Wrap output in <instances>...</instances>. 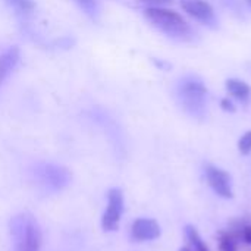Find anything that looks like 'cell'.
<instances>
[{
	"label": "cell",
	"mask_w": 251,
	"mask_h": 251,
	"mask_svg": "<svg viewBox=\"0 0 251 251\" xmlns=\"http://www.w3.org/2000/svg\"><path fill=\"white\" fill-rule=\"evenodd\" d=\"M226 90H228V93L234 99H237L241 103H246L251 96L250 85L246 81L238 79V78H229V79H226Z\"/></svg>",
	"instance_id": "10"
},
{
	"label": "cell",
	"mask_w": 251,
	"mask_h": 251,
	"mask_svg": "<svg viewBox=\"0 0 251 251\" xmlns=\"http://www.w3.org/2000/svg\"><path fill=\"white\" fill-rule=\"evenodd\" d=\"M246 3H247L249 6H251V0H246Z\"/></svg>",
	"instance_id": "20"
},
{
	"label": "cell",
	"mask_w": 251,
	"mask_h": 251,
	"mask_svg": "<svg viewBox=\"0 0 251 251\" xmlns=\"http://www.w3.org/2000/svg\"><path fill=\"white\" fill-rule=\"evenodd\" d=\"M149 6H166L169 3H172V0H140Z\"/></svg>",
	"instance_id": "17"
},
{
	"label": "cell",
	"mask_w": 251,
	"mask_h": 251,
	"mask_svg": "<svg viewBox=\"0 0 251 251\" xmlns=\"http://www.w3.org/2000/svg\"><path fill=\"white\" fill-rule=\"evenodd\" d=\"M9 231L13 240V251H40L41 249V228L31 213L24 212L13 216L9 222Z\"/></svg>",
	"instance_id": "2"
},
{
	"label": "cell",
	"mask_w": 251,
	"mask_h": 251,
	"mask_svg": "<svg viewBox=\"0 0 251 251\" xmlns=\"http://www.w3.org/2000/svg\"><path fill=\"white\" fill-rule=\"evenodd\" d=\"M185 237L190 241V244L193 246L194 251H210L209 247L206 246V243L203 241V238L200 237L199 231L194 226H191V225L185 226Z\"/></svg>",
	"instance_id": "11"
},
{
	"label": "cell",
	"mask_w": 251,
	"mask_h": 251,
	"mask_svg": "<svg viewBox=\"0 0 251 251\" xmlns=\"http://www.w3.org/2000/svg\"><path fill=\"white\" fill-rule=\"evenodd\" d=\"M19 59H21V51L18 47H10L0 56V85L16 68Z\"/></svg>",
	"instance_id": "9"
},
{
	"label": "cell",
	"mask_w": 251,
	"mask_h": 251,
	"mask_svg": "<svg viewBox=\"0 0 251 251\" xmlns=\"http://www.w3.org/2000/svg\"><path fill=\"white\" fill-rule=\"evenodd\" d=\"M131 237L134 241H153L160 237V226L154 219L140 218L131 226Z\"/></svg>",
	"instance_id": "8"
},
{
	"label": "cell",
	"mask_w": 251,
	"mask_h": 251,
	"mask_svg": "<svg viewBox=\"0 0 251 251\" xmlns=\"http://www.w3.org/2000/svg\"><path fill=\"white\" fill-rule=\"evenodd\" d=\"M238 150L241 154H249L251 151V131H247L238 141Z\"/></svg>",
	"instance_id": "13"
},
{
	"label": "cell",
	"mask_w": 251,
	"mask_h": 251,
	"mask_svg": "<svg viewBox=\"0 0 251 251\" xmlns=\"http://www.w3.org/2000/svg\"><path fill=\"white\" fill-rule=\"evenodd\" d=\"M179 3L184 12H187L193 19L210 28L218 26V18L215 9L207 0H181Z\"/></svg>",
	"instance_id": "6"
},
{
	"label": "cell",
	"mask_w": 251,
	"mask_h": 251,
	"mask_svg": "<svg viewBox=\"0 0 251 251\" xmlns=\"http://www.w3.org/2000/svg\"><path fill=\"white\" fill-rule=\"evenodd\" d=\"M9 6H12L13 9L22 12V13H29L35 9V3L34 0H4Z\"/></svg>",
	"instance_id": "12"
},
{
	"label": "cell",
	"mask_w": 251,
	"mask_h": 251,
	"mask_svg": "<svg viewBox=\"0 0 251 251\" xmlns=\"http://www.w3.org/2000/svg\"><path fill=\"white\" fill-rule=\"evenodd\" d=\"M221 106H222V109L225 112H235V106H234V103L229 99H222L221 100Z\"/></svg>",
	"instance_id": "16"
},
{
	"label": "cell",
	"mask_w": 251,
	"mask_h": 251,
	"mask_svg": "<svg viewBox=\"0 0 251 251\" xmlns=\"http://www.w3.org/2000/svg\"><path fill=\"white\" fill-rule=\"evenodd\" d=\"M179 97L184 103V107L191 116H204L207 104V88L199 76L188 75L181 81Z\"/></svg>",
	"instance_id": "3"
},
{
	"label": "cell",
	"mask_w": 251,
	"mask_h": 251,
	"mask_svg": "<svg viewBox=\"0 0 251 251\" xmlns=\"http://www.w3.org/2000/svg\"><path fill=\"white\" fill-rule=\"evenodd\" d=\"M243 237H244V241L251 244V225L250 226H246L243 229Z\"/></svg>",
	"instance_id": "18"
},
{
	"label": "cell",
	"mask_w": 251,
	"mask_h": 251,
	"mask_svg": "<svg viewBox=\"0 0 251 251\" xmlns=\"http://www.w3.org/2000/svg\"><path fill=\"white\" fill-rule=\"evenodd\" d=\"M35 176L47 190L50 191H60L66 188L72 179V174L68 168L53 163H43L37 166Z\"/></svg>",
	"instance_id": "4"
},
{
	"label": "cell",
	"mask_w": 251,
	"mask_h": 251,
	"mask_svg": "<svg viewBox=\"0 0 251 251\" xmlns=\"http://www.w3.org/2000/svg\"><path fill=\"white\" fill-rule=\"evenodd\" d=\"M206 179H207L209 185L212 187V190L219 197H222V199H232L234 197L231 176L224 169L213 166V165H207L206 166Z\"/></svg>",
	"instance_id": "7"
},
{
	"label": "cell",
	"mask_w": 251,
	"mask_h": 251,
	"mask_svg": "<svg viewBox=\"0 0 251 251\" xmlns=\"http://www.w3.org/2000/svg\"><path fill=\"white\" fill-rule=\"evenodd\" d=\"M78 3L82 6V9L88 13V15H91V16H94L97 12H99V6H97V1L96 0H78Z\"/></svg>",
	"instance_id": "15"
},
{
	"label": "cell",
	"mask_w": 251,
	"mask_h": 251,
	"mask_svg": "<svg viewBox=\"0 0 251 251\" xmlns=\"http://www.w3.org/2000/svg\"><path fill=\"white\" fill-rule=\"evenodd\" d=\"M221 251H237V244L235 240L231 235H222L221 243H219Z\"/></svg>",
	"instance_id": "14"
},
{
	"label": "cell",
	"mask_w": 251,
	"mask_h": 251,
	"mask_svg": "<svg viewBox=\"0 0 251 251\" xmlns=\"http://www.w3.org/2000/svg\"><path fill=\"white\" fill-rule=\"evenodd\" d=\"M124 213V193L121 188H110L107 191V206L101 218V228L106 232H113L119 228Z\"/></svg>",
	"instance_id": "5"
},
{
	"label": "cell",
	"mask_w": 251,
	"mask_h": 251,
	"mask_svg": "<svg viewBox=\"0 0 251 251\" xmlns=\"http://www.w3.org/2000/svg\"><path fill=\"white\" fill-rule=\"evenodd\" d=\"M179 251H194V250H191V249H188V247H182V249H179Z\"/></svg>",
	"instance_id": "19"
},
{
	"label": "cell",
	"mask_w": 251,
	"mask_h": 251,
	"mask_svg": "<svg viewBox=\"0 0 251 251\" xmlns=\"http://www.w3.org/2000/svg\"><path fill=\"white\" fill-rule=\"evenodd\" d=\"M146 19L159 31L175 40H191L193 28L182 15L165 6H149L144 10Z\"/></svg>",
	"instance_id": "1"
}]
</instances>
